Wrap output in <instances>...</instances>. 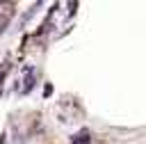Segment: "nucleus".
Instances as JSON below:
<instances>
[{
  "label": "nucleus",
  "mask_w": 146,
  "mask_h": 144,
  "mask_svg": "<svg viewBox=\"0 0 146 144\" xmlns=\"http://www.w3.org/2000/svg\"><path fill=\"white\" fill-rule=\"evenodd\" d=\"M32 85H34V69L27 66V69H25V85H23V91H30Z\"/></svg>",
  "instance_id": "nucleus-1"
},
{
  "label": "nucleus",
  "mask_w": 146,
  "mask_h": 144,
  "mask_svg": "<svg viewBox=\"0 0 146 144\" xmlns=\"http://www.w3.org/2000/svg\"><path fill=\"white\" fill-rule=\"evenodd\" d=\"M7 21H9V18H7V16H0V32H2V30H5V25H7Z\"/></svg>",
  "instance_id": "nucleus-2"
},
{
  "label": "nucleus",
  "mask_w": 146,
  "mask_h": 144,
  "mask_svg": "<svg viewBox=\"0 0 146 144\" xmlns=\"http://www.w3.org/2000/svg\"><path fill=\"white\" fill-rule=\"evenodd\" d=\"M50 94H52V87H50V85H46V89H43V96H50Z\"/></svg>",
  "instance_id": "nucleus-3"
}]
</instances>
